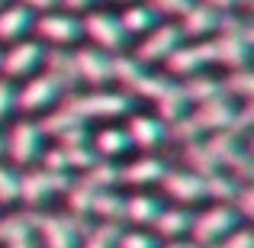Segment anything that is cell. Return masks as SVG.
Here are the masks:
<instances>
[{"label":"cell","instance_id":"obj_25","mask_svg":"<svg viewBox=\"0 0 254 248\" xmlns=\"http://www.w3.org/2000/svg\"><path fill=\"white\" fill-rule=\"evenodd\" d=\"M184 90H177V87H168V90L161 93V97H158V106H161V116L164 119H174V116H180V113H184Z\"/></svg>","mask_w":254,"mask_h":248},{"label":"cell","instance_id":"obj_2","mask_svg":"<svg viewBox=\"0 0 254 248\" xmlns=\"http://www.w3.org/2000/svg\"><path fill=\"white\" fill-rule=\"evenodd\" d=\"M232 119H235V110H232V106L225 103L222 97H216V100H206V103H199V110L193 113V119H190V123H184L180 129H184V132L222 129V126H232Z\"/></svg>","mask_w":254,"mask_h":248},{"label":"cell","instance_id":"obj_35","mask_svg":"<svg viewBox=\"0 0 254 248\" xmlns=\"http://www.w3.org/2000/svg\"><path fill=\"white\" fill-rule=\"evenodd\" d=\"M242 216H251V187H242Z\"/></svg>","mask_w":254,"mask_h":248},{"label":"cell","instance_id":"obj_16","mask_svg":"<svg viewBox=\"0 0 254 248\" xmlns=\"http://www.w3.org/2000/svg\"><path fill=\"white\" fill-rule=\"evenodd\" d=\"M126 136H129V142L142 145V149H151V145H158L164 139V126L151 116H135L129 123V132H126Z\"/></svg>","mask_w":254,"mask_h":248},{"label":"cell","instance_id":"obj_3","mask_svg":"<svg viewBox=\"0 0 254 248\" xmlns=\"http://www.w3.org/2000/svg\"><path fill=\"white\" fill-rule=\"evenodd\" d=\"M81 32H87L100 49H119V45H123V36H126L119 19L110 16V13H90L81 23Z\"/></svg>","mask_w":254,"mask_h":248},{"label":"cell","instance_id":"obj_21","mask_svg":"<svg viewBox=\"0 0 254 248\" xmlns=\"http://www.w3.org/2000/svg\"><path fill=\"white\" fill-rule=\"evenodd\" d=\"M155 226L161 236H180V232L190 229V216L184 210H161L155 216Z\"/></svg>","mask_w":254,"mask_h":248},{"label":"cell","instance_id":"obj_13","mask_svg":"<svg viewBox=\"0 0 254 248\" xmlns=\"http://www.w3.org/2000/svg\"><path fill=\"white\" fill-rule=\"evenodd\" d=\"M32 23H36V19H32V13L26 10L23 3L6 6V10H0V39H3V42H10V39H19Z\"/></svg>","mask_w":254,"mask_h":248},{"label":"cell","instance_id":"obj_6","mask_svg":"<svg viewBox=\"0 0 254 248\" xmlns=\"http://www.w3.org/2000/svg\"><path fill=\"white\" fill-rule=\"evenodd\" d=\"M32 26L39 29V36H42V39H49V42H58V45L74 42V39L81 36V19L68 16V13H49V16L36 19Z\"/></svg>","mask_w":254,"mask_h":248},{"label":"cell","instance_id":"obj_12","mask_svg":"<svg viewBox=\"0 0 254 248\" xmlns=\"http://www.w3.org/2000/svg\"><path fill=\"white\" fill-rule=\"evenodd\" d=\"M74 71H77L81 78H87L90 84H103L106 78H113V71H110V58L100 55L97 49H84V52H77V58H74Z\"/></svg>","mask_w":254,"mask_h":248},{"label":"cell","instance_id":"obj_24","mask_svg":"<svg viewBox=\"0 0 254 248\" xmlns=\"http://www.w3.org/2000/svg\"><path fill=\"white\" fill-rule=\"evenodd\" d=\"M93 145H97L100 155H119V152L129 145V136H126V132H119V129H103Z\"/></svg>","mask_w":254,"mask_h":248},{"label":"cell","instance_id":"obj_39","mask_svg":"<svg viewBox=\"0 0 254 248\" xmlns=\"http://www.w3.org/2000/svg\"><path fill=\"white\" fill-rule=\"evenodd\" d=\"M168 248H196V245H184V242H174V245H168Z\"/></svg>","mask_w":254,"mask_h":248},{"label":"cell","instance_id":"obj_22","mask_svg":"<svg viewBox=\"0 0 254 248\" xmlns=\"http://www.w3.org/2000/svg\"><path fill=\"white\" fill-rule=\"evenodd\" d=\"M29 229H32V219H23V216H10L6 223H0V242H6V245L29 242Z\"/></svg>","mask_w":254,"mask_h":248},{"label":"cell","instance_id":"obj_38","mask_svg":"<svg viewBox=\"0 0 254 248\" xmlns=\"http://www.w3.org/2000/svg\"><path fill=\"white\" fill-rule=\"evenodd\" d=\"M6 248H32V242H16V245H6Z\"/></svg>","mask_w":254,"mask_h":248},{"label":"cell","instance_id":"obj_18","mask_svg":"<svg viewBox=\"0 0 254 248\" xmlns=\"http://www.w3.org/2000/svg\"><path fill=\"white\" fill-rule=\"evenodd\" d=\"M164 174H168L164 162H158V158H138L132 167L123 171V180H129V184H148V180H161Z\"/></svg>","mask_w":254,"mask_h":248},{"label":"cell","instance_id":"obj_23","mask_svg":"<svg viewBox=\"0 0 254 248\" xmlns=\"http://www.w3.org/2000/svg\"><path fill=\"white\" fill-rule=\"evenodd\" d=\"M45 229V242H49V248H71L74 245V232H71V226L64 223V219H49V223H42Z\"/></svg>","mask_w":254,"mask_h":248},{"label":"cell","instance_id":"obj_1","mask_svg":"<svg viewBox=\"0 0 254 248\" xmlns=\"http://www.w3.org/2000/svg\"><path fill=\"white\" fill-rule=\"evenodd\" d=\"M232 226H235V210L229 206H216V210H206L199 219H190L196 242H216L219 236H229Z\"/></svg>","mask_w":254,"mask_h":248},{"label":"cell","instance_id":"obj_4","mask_svg":"<svg viewBox=\"0 0 254 248\" xmlns=\"http://www.w3.org/2000/svg\"><path fill=\"white\" fill-rule=\"evenodd\" d=\"M248 45H251V32L248 29H235V32H225L222 39L212 42V55L216 62H225L232 68H245V58H248Z\"/></svg>","mask_w":254,"mask_h":248},{"label":"cell","instance_id":"obj_30","mask_svg":"<svg viewBox=\"0 0 254 248\" xmlns=\"http://www.w3.org/2000/svg\"><path fill=\"white\" fill-rule=\"evenodd\" d=\"M87 248H116V229L106 226V229L93 232V236L87 239Z\"/></svg>","mask_w":254,"mask_h":248},{"label":"cell","instance_id":"obj_8","mask_svg":"<svg viewBox=\"0 0 254 248\" xmlns=\"http://www.w3.org/2000/svg\"><path fill=\"white\" fill-rule=\"evenodd\" d=\"M58 90H62V87L55 84V78L45 75V78H36V81L26 84L23 90L16 93V100H19L23 110H42V106H49L52 100L58 97Z\"/></svg>","mask_w":254,"mask_h":248},{"label":"cell","instance_id":"obj_37","mask_svg":"<svg viewBox=\"0 0 254 248\" xmlns=\"http://www.w3.org/2000/svg\"><path fill=\"white\" fill-rule=\"evenodd\" d=\"M62 3H68V6H74V10H87V6L93 3V0H62Z\"/></svg>","mask_w":254,"mask_h":248},{"label":"cell","instance_id":"obj_36","mask_svg":"<svg viewBox=\"0 0 254 248\" xmlns=\"http://www.w3.org/2000/svg\"><path fill=\"white\" fill-rule=\"evenodd\" d=\"M203 3L209 6V10H225V6H232L235 0H203Z\"/></svg>","mask_w":254,"mask_h":248},{"label":"cell","instance_id":"obj_29","mask_svg":"<svg viewBox=\"0 0 254 248\" xmlns=\"http://www.w3.org/2000/svg\"><path fill=\"white\" fill-rule=\"evenodd\" d=\"M116 248H155V239L145 232H129V236L116 239Z\"/></svg>","mask_w":254,"mask_h":248},{"label":"cell","instance_id":"obj_26","mask_svg":"<svg viewBox=\"0 0 254 248\" xmlns=\"http://www.w3.org/2000/svg\"><path fill=\"white\" fill-rule=\"evenodd\" d=\"M184 97H187V100H199V103H206V100L222 97V87H219L216 81H209V78H203V81H193L190 87H187Z\"/></svg>","mask_w":254,"mask_h":248},{"label":"cell","instance_id":"obj_20","mask_svg":"<svg viewBox=\"0 0 254 248\" xmlns=\"http://www.w3.org/2000/svg\"><path fill=\"white\" fill-rule=\"evenodd\" d=\"M151 23H155V13L151 6H129L119 19L123 32H151Z\"/></svg>","mask_w":254,"mask_h":248},{"label":"cell","instance_id":"obj_33","mask_svg":"<svg viewBox=\"0 0 254 248\" xmlns=\"http://www.w3.org/2000/svg\"><path fill=\"white\" fill-rule=\"evenodd\" d=\"M222 248H251V232H245V229L235 232V236H232Z\"/></svg>","mask_w":254,"mask_h":248},{"label":"cell","instance_id":"obj_19","mask_svg":"<svg viewBox=\"0 0 254 248\" xmlns=\"http://www.w3.org/2000/svg\"><path fill=\"white\" fill-rule=\"evenodd\" d=\"M123 213L132 219V223H155V216L161 213V203L151 197H132L129 203L123 206Z\"/></svg>","mask_w":254,"mask_h":248},{"label":"cell","instance_id":"obj_27","mask_svg":"<svg viewBox=\"0 0 254 248\" xmlns=\"http://www.w3.org/2000/svg\"><path fill=\"white\" fill-rule=\"evenodd\" d=\"M19 197V180L10 167L0 165V203H10V200Z\"/></svg>","mask_w":254,"mask_h":248},{"label":"cell","instance_id":"obj_28","mask_svg":"<svg viewBox=\"0 0 254 248\" xmlns=\"http://www.w3.org/2000/svg\"><path fill=\"white\" fill-rule=\"evenodd\" d=\"M254 78H251V71H245V68H238L235 75L229 78V93H238V97H251V90H254Z\"/></svg>","mask_w":254,"mask_h":248},{"label":"cell","instance_id":"obj_11","mask_svg":"<svg viewBox=\"0 0 254 248\" xmlns=\"http://www.w3.org/2000/svg\"><path fill=\"white\" fill-rule=\"evenodd\" d=\"M39 126L32 123H16L10 132V142H6V149H10V155L16 158V162H32L39 152Z\"/></svg>","mask_w":254,"mask_h":248},{"label":"cell","instance_id":"obj_7","mask_svg":"<svg viewBox=\"0 0 254 248\" xmlns=\"http://www.w3.org/2000/svg\"><path fill=\"white\" fill-rule=\"evenodd\" d=\"M77 116H116V113L129 110V100L123 93H93V97L77 100V106H71Z\"/></svg>","mask_w":254,"mask_h":248},{"label":"cell","instance_id":"obj_14","mask_svg":"<svg viewBox=\"0 0 254 248\" xmlns=\"http://www.w3.org/2000/svg\"><path fill=\"white\" fill-rule=\"evenodd\" d=\"M62 174L58 171H39V174H26L23 180H19V197L29 200V203H36V200H42L45 193L55 190V184H62Z\"/></svg>","mask_w":254,"mask_h":248},{"label":"cell","instance_id":"obj_40","mask_svg":"<svg viewBox=\"0 0 254 248\" xmlns=\"http://www.w3.org/2000/svg\"><path fill=\"white\" fill-rule=\"evenodd\" d=\"M126 3H129V0H126Z\"/></svg>","mask_w":254,"mask_h":248},{"label":"cell","instance_id":"obj_31","mask_svg":"<svg viewBox=\"0 0 254 248\" xmlns=\"http://www.w3.org/2000/svg\"><path fill=\"white\" fill-rule=\"evenodd\" d=\"M155 6L161 13H177V16H184V13L193 6V0H155Z\"/></svg>","mask_w":254,"mask_h":248},{"label":"cell","instance_id":"obj_34","mask_svg":"<svg viewBox=\"0 0 254 248\" xmlns=\"http://www.w3.org/2000/svg\"><path fill=\"white\" fill-rule=\"evenodd\" d=\"M19 3H23L26 10H49V6H55L58 0H19Z\"/></svg>","mask_w":254,"mask_h":248},{"label":"cell","instance_id":"obj_32","mask_svg":"<svg viewBox=\"0 0 254 248\" xmlns=\"http://www.w3.org/2000/svg\"><path fill=\"white\" fill-rule=\"evenodd\" d=\"M13 100H16V93H13V87H10V81H0V119H3L6 113H10Z\"/></svg>","mask_w":254,"mask_h":248},{"label":"cell","instance_id":"obj_9","mask_svg":"<svg viewBox=\"0 0 254 248\" xmlns=\"http://www.w3.org/2000/svg\"><path fill=\"white\" fill-rule=\"evenodd\" d=\"M42 62V49L39 42H16L3 58V71L10 78H19V75H29L36 65Z\"/></svg>","mask_w":254,"mask_h":248},{"label":"cell","instance_id":"obj_10","mask_svg":"<svg viewBox=\"0 0 254 248\" xmlns=\"http://www.w3.org/2000/svg\"><path fill=\"white\" fill-rule=\"evenodd\" d=\"M206 62H216V55H212V42H206V45H187V49H174L171 55H168V65H171V71H177V75H190V71H196L199 65H206Z\"/></svg>","mask_w":254,"mask_h":248},{"label":"cell","instance_id":"obj_5","mask_svg":"<svg viewBox=\"0 0 254 248\" xmlns=\"http://www.w3.org/2000/svg\"><path fill=\"white\" fill-rule=\"evenodd\" d=\"M180 36H184V32H180L177 26H161V29L148 32V36H145V42L138 45L135 62H158V58H168L171 52L177 49Z\"/></svg>","mask_w":254,"mask_h":248},{"label":"cell","instance_id":"obj_17","mask_svg":"<svg viewBox=\"0 0 254 248\" xmlns=\"http://www.w3.org/2000/svg\"><path fill=\"white\" fill-rule=\"evenodd\" d=\"M216 23H219L216 10H209L206 3H193L190 10L184 13V32L187 36H203V32L216 29Z\"/></svg>","mask_w":254,"mask_h":248},{"label":"cell","instance_id":"obj_15","mask_svg":"<svg viewBox=\"0 0 254 248\" xmlns=\"http://www.w3.org/2000/svg\"><path fill=\"white\" fill-rule=\"evenodd\" d=\"M161 180L168 184V193H171V197H177V200H196V197H203V193H206L203 177H199V174L180 171V174H164Z\"/></svg>","mask_w":254,"mask_h":248}]
</instances>
